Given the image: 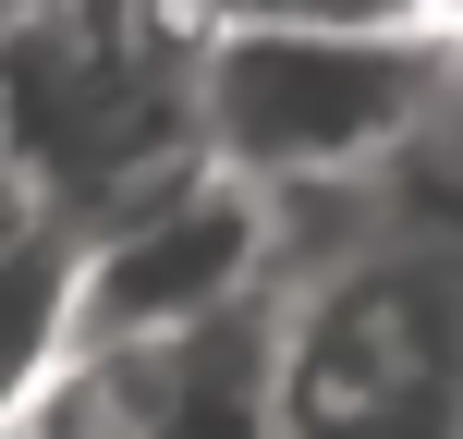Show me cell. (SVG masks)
Instances as JSON below:
<instances>
[{"label":"cell","instance_id":"obj_4","mask_svg":"<svg viewBox=\"0 0 463 439\" xmlns=\"http://www.w3.org/2000/svg\"><path fill=\"white\" fill-rule=\"evenodd\" d=\"M280 293V208L256 184L195 159L146 208L86 232V293H73V354L86 342H171V329L244 318Z\"/></svg>","mask_w":463,"mask_h":439},{"label":"cell","instance_id":"obj_2","mask_svg":"<svg viewBox=\"0 0 463 439\" xmlns=\"http://www.w3.org/2000/svg\"><path fill=\"white\" fill-rule=\"evenodd\" d=\"M463 86V24H220L208 171L256 196H354Z\"/></svg>","mask_w":463,"mask_h":439},{"label":"cell","instance_id":"obj_6","mask_svg":"<svg viewBox=\"0 0 463 439\" xmlns=\"http://www.w3.org/2000/svg\"><path fill=\"white\" fill-rule=\"evenodd\" d=\"M73 293H86V220L24 159H0V439L73 367Z\"/></svg>","mask_w":463,"mask_h":439},{"label":"cell","instance_id":"obj_1","mask_svg":"<svg viewBox=\"0 0 463 439\" xmlns=\"http://www.w3.org/2000/svg\"><path fill=\"white\" fill-rule=\"evenodd\" d=\"M208 37L195 0H0V159L73 220H122L208 159Z\"/></svg>","mask_w":463,"mask_h":439},{"label":"cell","instance_id":"obj_3","mask_svg":"<svg viewBox=\"0 0 463 439\" xmlns=\"http://www.w3.org/2000/svg\"><path fill=\"white\" fill-rule=\"evenodd\" d=\"M280 439H463V256L366 244L293 281Z\"/></svg>","mask_w":463,"mask_h":439},{"label":"cell","instance_id":"obj_7","mask_svg":"<svg viewBox=\"0 0 463 439\" xmlns=\"http://www.w3.org/2000/svg\"><path fill=\"white\" fill-rule=\"evenodd\" d=\"M208 24H463L439 0H195Z\"/></svg>","mask_w":463,"mask_h":439},{"label":"cell","instance_id":"obj_5","mask_svg":"<svg viewBox=\"0 0 463 439\" xmlns=\"http://www.w3.org/2000/svg\"><path fill=\"white\" fill-rule=\"evenodd\" d=\"M13 439H280V293L171 342H86Z\"/></svg>","mask_w":463,"mask_h":439}]
</instances>
